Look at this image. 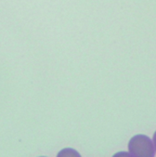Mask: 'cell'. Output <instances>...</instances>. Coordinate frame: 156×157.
I'll list each match as a JSON object with an SVG mask.
<instances>
[{
  "instance_id": "1",
  "label": "cell",
  "mask_w": 156,
  "mask_h": 157,
  "mask_svg": "<svg viewBox=\"0 0 156 157\" xmlns=\"http://www.w3.org/2000/svg\"><path fill=\"white\" fill-rule=\"evenodd\" d=\"M130 155L136 157H153L155 149L152 140L146 135L138 134L132 137L128 142Z\"/></svg>"
},
{
  "instance_id": "2",
  "label": "cell",
  "mask_w": 156,
  "mask_h": 157,
  "mask_svg": "<svg viewBox=\"0 0 156 157\" xmlns=\"http://www.w3.org/2000/svg\"><path fill=\"white\" fill-rule=\"evenodd\" d=\"M152 142H153V146H154V149H155V151H156V131H155L154 134H153Z\"/></svg>"
}]
</instances>
